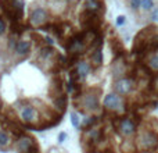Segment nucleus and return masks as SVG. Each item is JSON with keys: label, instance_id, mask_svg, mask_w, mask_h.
I'll list each match as a JSON object with an SVG mask.
<instances>
[{"label": "nucleus", "instance_id": "1", "mask_svg": "<svg viewBox=\"0 0 158 153\" xmlns=\"http://www.w3.org/2000/svg\"><path fill=\"white\" fill-rule=\"evenodd\" d=\"M78 106L83 111L94 113L100 110V99H98V90L96 89H89L86 92L81 93L78 96Z\"/></svg>", "mask_w": 158, "mask_h": 153}, {"label": "nucleus", "instance_id": "2", "mask_svg": "<svg viewBox=\"0 0 158 153\" xmlns=\"http://www.w3.org/2000/svg\"><path fill=\"white\" fill-rule=\"evenodd\" d=\"M137 149L143 152H150L158 146V134L154 129H142L136 138Z\"/></svg>", "mask_w": 158, "mask_h": 153}, {"label": "nucleus", "instance_id": "3", "mask_svg": "<svg viewBox=\"0 0 158 153\" xmlns=\"http://www.w3.org/2000/svg\"><path fill=\"white\" fill-rule=\"evenodd\" d=\"M49 11L44 7H35L29 14V22L32 27H42L49 21Z\"/></svg>", "mask_w": 158, "mask_h": 153}, {"label": "nucleus", "instance_id": "4", "mask_svg": "<svg viewBox=\"0 0 158 153\" xmlns=\"http://www.w3.org/2000/svg\"><path fill=\"white\" fill-rule=\"evenodd\" d=\"M118 132H119L122 137L125 138H129V137H133L136 134V129H137V125L135 123V120L132 118H122V120L118 121Z\"/></svg>", "mask_w": 158, "mask_h": 153}, {"label": "nucleus", "instance_id": "5", "mask_svg": "<svg viewBox=\"0 0 158 153\" xmlns=\"http://www.w3.org/2000/svg\"><path fill=\"white\" fill-rule=\"evenodd\" d=\"M135 81L132 78H128V76H123V78H119L115 81V85H114V90L115 93L118 95L123 96V95H128L131 93L132 90L135 89Z\"/></svg>", "mask_w": 158, "mask_h": 153}, {"label": "nucleus", "instance_id": "6", "mask_svg": "<svg viewBox=\"0 0 158 153\" xmlns=\"http://www.w3.org/2000/svg\"><path fill=\"white\" fill-rule=\"evenodd\" d=\"M103 104H104V107H107V109H110V110H122L123 106H125L122 96L115 92L108 93V95L104 96Z\"/></svg>", "mask_w": 158, "mask_h": 153}, {"label": "nucleus", "instance_id": "7", "mask_svg": "<svg viewBox=\"0 0 158 153\" xmlns=\"http://www.w3.org/2000/svg\"><path fill=\"white\" fill-rule=\"evenodd\" d=\"M18 116H19V118H21L24 123L31 124V123H35V121H38V118H39V110L36 109L35 106H32V104H27L24 109H21L18 111Z\"/></svg>", "mask_w": 158, "mask_h": 153}, {"label": "nucleus", "instance_id": "8", "mask_svg": "<svg viewBox=\"0 0 158 153\" xmlns=\"http://www.w3.org/2000/svg\"><path fill=\"white\" fill-rule=\"evenodd\" d=\"M92 71H93L92 63L87 61V60H81V61H78L77 66H75L74 74H75V76H77L78 81H85L87 76L92 74Z\"/></svg>", "mask_w": 158, "mask_h": 153}, {"label": "nucleus", "instance_id": "9", "mask_svg": "<svg viewBox=\"0 0 158 153\" xmlns=\"http://www.w3.org/2000/svg\"><path fill=\"white\" fill-rule=\"evenodd\" d=\"M103 138V129L98 127H90L83 134V139L89 143H98Z\"/></svg>", "mask_w": 158, "mask_h": 153}, {"label": "nucleus", "instance_id": "10", "mask_svg": "<svg viewBox=\"0 0 158 153\" xmlns=\"http://www.w3.org/2000/svg\"><path fill=\"white\" fill-rule=\"evenodd\" d=\"M31 53V42L29 41H24V39H19V41H17V46H15V52H14V55H15L17 59H25L28 57Z\"/></svg>", "mask_w": 158, "mask_h": 153}, {"label": "nucleus", "instance_id": "11", "mask_svg": "<svg viewBox=\"0 0 158 153\" xmlns=\"http://www.w3.org/2000/svg\"><path fill=\"white\" fill-rule=\"evenodd\" d=\"M50 104H52L53 111H56L61 117L63 113H65V109H67V96L63 95V96H58V98L50 99Z\"/></svg>", "mask_w": 158, "mask_h": 153}, {"label": "nucleus", "instance_id": "12", "mask_svg": "<svg viewBox=\"0 0 158 153\" xmlns=\"http://www.w3.org/2000/svg\"><path fill=\"white\" fill-rule=\"evenodd\" d=\"M85 47H86V36L81 35V36H77L74 41H71V43H69V52L81 53L85 50Z\"/></svg>", "mask_w": 158, "mask_h": 153}, {"label": "nucleus", "instance_id": "13", "mask_svg": "<svg viewBox=\"0 0 158 153\" xmlns=\"http://www.w3.org/2000/svg\"><path fill=\"white\" fill-rule=\"evenodd\" d=\"M57 56L54 49L52 47H43V49L39 52V56H38V61L42 64H46V63H52V59Z\"/></svg>", "mask_w": 158, "mask_h": 153}, {"label": "nucleus", "instance_id": "14", "mask_svg": "<svg viewBox=\"0 0 158 153\" xmlns=\"http://www.w3.org/2000/svg\"><path fill=\"white\" fill-rule=\"evenodd\" d=\"M103 60H104V55H103V50L101 47H94L89 57V61L92 63V66L94 67H100L103 64Z\"/></svg>", "mask_w": 158, "mask_h": 153}, {"label": "nucleus", "instance_id": "15", "mask_svg": "<svg viewBox=\"0 0 158 153\" xmlns=\"http://www.w3.org/2000/svg\"><path fill=\"white\" fill-rule=\"evenodd\" d=\"M83 6L85 10L92 14H97L100 10H103V3L100 0H85Z\"/></svg>", "mask_w": 158, "mask_h": 153}, {"label": "nucleus", "instance_id": "16", "mask_svg": "<svg viewBox=\"0 0 158 153\" xmlns=\"http://www.w3.org/2000/svg\"><path fill=\"white\" fill-rule=\"evenodd\" d=\"M111 71H112V74H114V76H117L118 79L123 78V75H125V72H126V64L123 63L122 60H117L112 64Z\"/></svg>", "mask_w": 158, "mask_h": 153}, {"label": "nucleus", "instance_id": "17", "mask_svg": "<svg viewBox=\"0 0 158 153\" xmlns=\"http://www.w3.org/2000/svg\"><path fill=\"white\" fill-rule=\"evenodd\" d=\"M146 66L153 72H158V52H153L146 59Z\"/></svg>", "mask_w": 158, "mask_h": 153}, {"label": "nucleus", "instance_id": "18", "mask_svg": "<svg viewBox=\"0 0 158 153\" xmlns=\"http://www.w3.org/2000/svg\"><path fill=\"white\" fill-rule=\"evenodd\" d=\"M10 4H11V8L14 10L15 17H19L25 8V0H11Z\"/></svg>", "mask_w": 158, "mask_h": 153}, {"label": "nucleus", "instance_id": "19", "mask_svg": "<svg viewBox=\"0 0 158 153\" xmlns=\"http://www.w3.org/2000/svg\"><path fill=\"white\" fill-rule=\"evenodd\" d=\"M8 145H10V137L6 131L0 129V149H6Z\"/></svg>", "mask_w": 158, "mask_h": 153}, {"label": "nucleus", "instance_id": "20", "mask_svg": "<svg viewBox=\"0 0 158 153\" xmlns=\"http://www.w3.org/2000/svg\"><path fill=\"white\" fill-rule=\"evenodd\" d=\"M98 121V117H96V116H90V117H85L83 120H82V125L85 127V128H90V127H93L96 123Z\"/></svg>", "mask_w": 158, "mask_h": 153}, {"label": "nucleus", "instance_id": "21", "mask_svg": "<svg viewBox=\"0 0 158 153\" xmlns=\"http://www.w3.org/2000/svg\"><path fill=\"white\" fill-rule=\"evenodd\" d=\"M154 0H142V6L140 8L144 11H153L154 10Z\"/></svg>", "mask_w": 158, "mask_h": 153}, {"label": "nucleus", "instance_id": "22", "mask_svg": "<svg viewBox=\"0 0 158 153\" xmlns=\"http://www.w3.org/2000/svg\"><path fill=\"white\" fill-rule=\"evenodd\" d=\"M71 124L75 127V128H79L81 127V118L77 113H71Z\"/></svg>", "mask_w": 158, "mask_h": 153}, {"label": "nucleus", "instance_id": "23", "mask_svg": "<svg viewBox=\"0 0 158 153\" xmlns=\"http://www.w3.org/2000/svg\"><path fill=\"white\" fill-rule=\"evenodd\" d=\"M129 3H131V7L133 10H139L142 6V0H129Z\"/></svg>", "mask_w": 158, "mask_h": 153}, {"label": "nucleus", "instance_id": "24", "mask_svg": "<svg viewBox=\"0 0 158 153\" xmlns=\"http://www.w3.org/2000/svg\"><path fill=\"white\" fill-rule=\"evenodd\" d=\"M6 31H7V27H6V22L3 21L2 18H0V36H2V35H4V33H6Z\"/></svg>", "mask_w": 158, "mask_h": 153}, {"label": "nucleus", "instance_id": "25", "mask_svg": "<svg viewBox=\"0 0 158 153\" xmlns=\"http://www.w3.org/2000/svg\"><path fill=\"white\" fill-rule=\"evenodd\" d=\"M151 21L158 22V7H156L153 11H151Z\"/></svg>", "mask_w": 158, "mask_h": 153}, {"label": "nucleus", "instance_id": "26", "mask_svg": "<svg viewBox=\"0 0 158 153\" xmlns=\"http://www.w3.org/2000/svg\"><path fill=\"white\" fill-rule=\"evenodd\" d=\"M123 24H125V17H123V15H119V17L117 18V25H118V27H122Z\"/></svg>", "mask_w": 158, "mask_h": 153}, {"label": "nucleus", "instance_id": "27", "mask_svg": "<svg viewBox=\"0 0 158 153\" xmlns=\"http://www.w3.org/2000/svg\"><path fill=\"white\" fill-rule=\"evenodd\" d=\"M65 139H67V134L65 132H60V134H58V142L63 143Z\"/></svg>", "mask_w": 158, "mask_h": 153}, {"label": "nucleus", "instance_id": "28", "mask_svg": "<svg viewBox=\"0 0 158 153\" xmlns=\"http://www.w3.org/2000/svg\"><path fill=\"white\" fill-rule=\"evenodd\" d=\"M64 3H67V4H75L77 3V0H63Z\"/></svg>", "mask_w": 158, "mask_h": 153}, {"label": "nucleus", "instance_id": "29", "mask_svg": "<svg viewBox=\"0 0 158 153\" xmlns=\"http://www.w3.org/2000/svg\"><path fill=\"white\" fill-rule=\"evenodd\" d=\"M154 85H156V88L158 89V75L156 76V79H154Z\"/></svg>", "mask_w": 158, "mask_h": 153}]
</instances>
